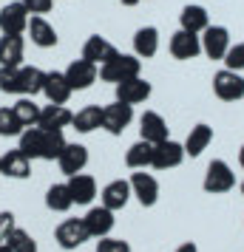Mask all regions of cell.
<instances>
[{"label": "cell", "instance_id": "28", "mask_svg": "<svg viewBox=\"0 0 244 252\" xmlns=\"http://www.w3.org/2000/svg\"><path fill=\"white\" fill-rule=\"evenodd\" d=\"M71 125H74L77 133H94L97 127H103V108L100 105H85V108H80L74 114V119H71Z\"/></svg>", "mask_w": 244, "mask_h": 252}, {"label": "cell", "instance_id": "15", "mask_svg": "<svg viewBox=\"0 0 244 252\" xmlns=\"http://www.w3.org/2000/svg\"><path fill=\"white\" fill-rule=\"evenodd\" d=\"M116 54H119V51L114 48V43H108V40L100 37V34H91L88 40H85V46H82V60L94 63L97 68L105 65V63H111Z\"/></svg>", "mask_w": 244, "mask_h": 252}, {"label": "cell", "instance_id": "22", "mask_svg": "<svg viewBox=\"0 0 244 252\" xmlns=\"http://www.w3.org/2000/svg\"><path fill=\"white\" fill-rule=\"evenodd\" d=\"M43 94H46V99L51 105H66L71 99V85L66 80V74L63 71H48L46 74V85H43Z\"/></svg>", "mask_w": 244, "mask_h": 252}, {"label": "cell", "instance_id": "25", "mask_svg": "<svg viewBox=\"0 0 244 252\" xmlns=\"http://www.w3.org/2000/svg\"><path fill=\"white\" fill-rule=\"evenodd\" d=\"M179 26H182L185 32H190V34H202V32L210 26L208 9H205V6H199V3L185 6V9H182V14H179Z\"/></svg>", "mask_w": 244, "mask_h": 252}, {"label": "cell", "instance_id": "9", "mask_svg": "<svg viewBox=\"0 0 244 252\" xmlns=\"http://www.w3.org/2000/svg\"><path fill=\"white\" fill-rule=\"evenodd\" d=\"M128 182H131V193H134V198H137L142 207H153L156 201H159V182L153 179L151 173L134 170V176H131Z\"/></svg>", "mask_w": 244, "mask_h": 252}, {"label": "cell", "instance_id": "30", "mask_svg": "<svg viewBox=\"0 0 244 252\" xmlns=\"http://www.w3.org/2000/svg\"><path fill=\"white\" fill-rule=\"evenodd\" d=\"M46 207L51 213H69L71 207H74V198H71V190L66 182H57L51 184L46 190Z\"/></svg>", "mask_w": 244, "mask_h": 252}, {"label": "cell", "instance_id": "42", "mask_svg": "<svg viewBox=\"0 0 244 252\" xmlns=\"http://www.w3.org/2000/svg\"><path fill=\"white\" fill-rule=\"evenodd\" d=\"M119 3H122V6H137L139 0H119Z\"/></svg>", "mask_w": 244, "mask_h": 252}, {"label": "cell", "instance_id": "12", "mask_svg": "<svg viewBox=\"0 0 244 252\" xmlns=\"http://www.w3.org/2000/svg\"><path fill=\"white\" fill-rule=\"evenodd\" d=\"M131 182L128 179H114V182H108L100 190V204L103 207H108V210H125L128 207V201H131Z\"/></svg>", "mask_w": 244, "mask_h": 252}, {"label": "cell", "instance_id": "37", "mask_svg": "<svg viewBox=\"0 0 244 252\" xmlns=\"http://www.w3.org/2000/svg\"><path fill=\"white\" fill-rule=\"evenodd\" d=\"M97 252H131V244L125 238H114V235H105L97 241Z\"/></svg>", "mask_w": 244, "mask_h": 252}, {"label": "cell", "instance_id": "17", "mask_svg": "<svg viewBox=\"0 0 244 252\" xmlns=\"http://www.w3.org/2000/svg\"><path fill=\"white\" fill-rule=\"evenodd\" d=\"M23 34H3L0 37V68H20L23 65Z\"/></svg>", "mask_w": 244, "mask_h": 252}, {"label": "cell", "instance_id": "27", "mask_svg": "<svg viewBox=\"0 0 244 252\" xmlns=\"http://www.w3.org/2000/svg\"><path fill=\"white\" fill-rule=\"evenodd\" d=\"M210 142H213V127L202 122V125L190 127V133H187V139H185V153L190 159H196V156H202V153L208 150Z\"/></svg>", "mask_w": 244, "mask_h": 252}, {"label": "cell", "instance_id": "20", "mask_svg": "<svg viewBox=\"0 0 244 252\" xmlns=\"http://www.w3.org/2000/svg\"><path fill=\"white\" fill-rule=\"evenodd\" d=\"M26 34L32 37V43L40 46V48L57 46V29L48 23L43 14H32V17H29V29H26Z\"/></svg>", "mask_w": 244, "mask_h": 252}, {"label": "cell", "instance_id": "21", "mask_svg": "<svg viewBox=\"0 0 244 252\" xmlns=\"http://www.w3.org/2000/svg\"><path fill=\"white\" fill-rule=\"evenodd\" d=\"M151 96V82L142 80V77H134V80H125L116 85V99L125 105H139Z\"/></svg>", "mask_w": 244, "mask_h": 252}, {"label": "cell", "instance_id": "33", "mask_svg": "<svg viewBox=\"0 0 244 252\" xmlns=\"http://www.w3.org/2000/svg\"><path fill=\"white\" fill-rule=\"evenodd\" d=\"M66 136H63V130H43V161H54L60 159V153L66 150Z\"/></svg>", "mask_w": 244, "mask_h": 252}, {"label": "cell", "instance_id": "34", "mask_svg": "<svg viewBox=\"0 0 244 252\" xmlns=\"http://www.w3.org/2000/svg\"><path fill=\"white\" fill-rule=\"evenodd\" d=\"M6 247L12 252H40L37 250V241L32 232H26L23 227H14L9 232V238H6Z\"/></svg>", "mask_w": 244, "mask_h": 252}, {"label": "cell", "instance_id": "40", "mask_svg": "<svg viewBox=\"0 0 244 252\" xmlns=\"http://www.w3.org/2000/svg\"><path fill=\"white\" fill-rule=\"evenodd\" d=\"M176 252H199V247L193 244V241H187V244H182V247H179Z\"/></svg>", "mask_w": 244, "mask_h": 252}, {"label": "cell", "instance_id": "26", "mask_svg": "<svg viewBox=\"0 0 244 252\" xmlns=\"http://www.w3.org/2000/svg\"><path fill=\"white\" fill-rule=\"evenodd\" d=\"M156 51H159V32H156V26H142L139 32L134 34V54L139 60H151V57H156Z\"/></svg>", "mask_w": 244, "mask_h": 252}, {"label": "cell", "instance_id": "1", "mask_svg": "<svg viewBox=\"0 0 244 252\" xmlns=\"http://www.w3.org/2000/svg\"><path fill=\"white\" fill-rule=\"evenodd\" d=\"M46 85V71L35 65H20V68H0V91L17 94V96H35L43 94Z\"/></svg>", "mask_w": 244, "mask_h": 252}, {"label": "cell", "instance_id": "16", "mask_svg": "<svg viewBox=\"0 0 244 252\" xmlns=\"http://www.w3.org/2000/svg\"><path fill=\"white\" fill-rule=\"evenodd\" d=\"M0 176H6V179H29L32 176V159L20 148L3 153L0 156Z\"/></svg>", "mask_w": 244, "mask_h": 252}, {"label": "cell", "instance_id": "11", "mask_svg": "<svg viewBox=\"0 0 244 252\" xmlns=\"http://www.w3.org/2000/svg\"><path fill=\"white\" fill-rule=\"evenodd\" d=\"M66 74V80H69L71 91H85V88H91L94 82H97V77H100V68L94 65V63H88V60H74L69 68L63 71Z\"/></svg>", "mask_w": 244, "mask_h": 252}, {"label": "cell", "instance_id": "36", "mask_svg": "<svg viewBox=\"0 0 244 252\" xmlns=\"http://www.w3.org/2000/svg\"><path fill=\"white\" fill-rule=\"evenodd\" d=\"M224 68L227 71H244V43H236V46L227 48V54H224Z\"/></svg>", "mask_w": 244, "mask_h": 252}, {"label": "cell", "instance_id": "10", "mask_svg": "<svg viewBox=\"0 0 244 252\" xmlns=\"http://www.w3.org/2000/svg\"><path fill=\"white\" fill-rule=\"evenodd\" d=\"M29 29V9L23 3H6L0 9V32L3 34H26Z\"/></svg>", "mask_w": 244, "mask_h": 252}, {"label": "cell", "instance_id": "35", "mask_svg": "<svg viewBox=\"0 0 244 252\" xmlns=\"http://www.w3.org/2000/svg\"><path fill=\"white\" fill-rule=\"evenodd\" d=\"M26 127L12 108H0V136H20Z\"/></svg>", "mask_w": 244, "mask_h": 252}, {"label": "cell", "instance_id": "44", "mask_svg": "<svg viewBox=\"0 0 244 252\" xmlns=\"http://www.w3.org/2000/svg\"><path fill=\"white\" fill-rule=\"evenodd\" d=\"M239 190H242V195H244V182H242V184H239Z\"/></svg>", "mask_w": 244, "mask_h": 252}, {"label": "cell", "instance_id": "43", "mask_svg": "<svg viewBox=\"0 0 244 252\" xmlns=\"http://www.w3.org/2000/svg\"><path fill=\"white\" fill-rule=\"evenodd\" d=\"M0 252H12V250H9V247H6V244H0Z\"/></svg>", "mask_w": 244, "mask_h": 252}, {"label": "cell", "instance_id": "3", "mask_svg": "<svg viewBox=\"0 0 244 252\" xmlns=\"http://www.w3.org/2000/svg\"><path fill=\"white\" fill-rule=\"evenodd\" d=\"M202 187H205V193H230L233 187H236V173L230 170V164L224 159H213L208 164V170H205V182H202Z\"/></svg>", "mask_w": 244, "mask_h": 252}, {"label": "cell", "instance_id": "41", "mask_svg": "<svg viewBox=\"0 0 244 252\" xmlns=\"http://www.w3.org/2000/svg\"><path fill=\"white\" fill-rule=\"evenodd\" d=\"M239 164H242V170H244V145H242V150H239Z\"/></svg>", "mask_w": 244, "mask_h": 252}, {"label": "cell", "instance_id": "6", "mask_svg": "<svg viewBox=\"0 0 244 252\" xmlns=\"http://www.w3.org/2000/svg\"><path fill=\"white\" fill-rule=\"evenodd\" d=\"M213 94L219 96L221 102H236L244 96V77L239 71H227L221 68L216 77H213Z\"/></svg>", "mask_w": 244, "mask_h": 252}, {"label": "cell", "instance_id": "29", "mask_svg": "<svg viewBox=\"0 0 244 252\" xmlns=\"http://www.w3.org/2000/svg\"><path fill=\"white\" fill-rule=\"evenodd\" d=\"M151 161H153V145L145 142V139L134 142L128 148V153H125V164H128L131 170H148Z\"/></svg>", "mask_w": 244, "mask_h": 252}, {"label": "cell", "instance_id": "18", "mask_svg": "<svg viewBox=\"0 0 244 252\" xmlns=\"http://www.w3.org/2000/svg\"><path fill=\"white\" fill-rule=\"evenodd\" d=\"M139 139L151 142V145H159L165 139H171L168 136V122L162 119V114L145 111V114L139 116Z\"/></svg>", "mask_w": 244, "mask_h": 252}, {"label": "cell", "instance_id": "23", "mask_svg": "<svg viewBox=\"0 0 244 252\" xmlns=\"http://www.w3.org/2000/svg\"><path fill=\"white\" fill-rule=\"evenodd\" d=\"M69 190H71V198H74V204H91L94 198H97V182H94V176L88 173H77V176H69Z\"/></svg>", "mask_w": 244, "mask_h": 252}, {"label": "cell", "instance_id": "32", "mask_svg": "<svg viewBox=\"0 0 244 252\" xmlns=\"http://www.w3.org/2000/svg\"><path fill=\"white\" fill-rule=\"evenodd\" d=\"M12 111L17 114V119L23 122V127H37V122H40V105H37L32 96H20V99L12 105Z\"/></svg>", "mask_w": 244, "mask_h": 252}, {"label": "cell", "instance_id": "5", "mask_svg": "<svg viewBox=\"0 0 244 252\" xmlns=\"http://www.w3.org/2000/svg\"><path fill=\"white\" fill-rule=\"evenodd\" d=\"M131 122H134V105H125L116 99V102L103 108V127L111 136H122Z\"/></svg>", "mask_w": 244, "mask_h": 252}, {"label": "cell", "instance_id": "13", "mask_svg": "<svg viewBox=\"0 0 244 252\" xmlns=\"http://www.w3.org/2000/svg\"><path fill=\"white\" fill-rule=\"evenodd\" d=\"M57 164H60V173H63V176H77V173H82L85 164H88V148L80 145V142H69L66 150L60 153Z\"/></svg>", "mask_w": 244, "mask_h": 252}, {"label": "cell", "instance_id": "2", "mask_svg": "<svg viewBox=\"0 0 244 252\" xmlns=\"http://www.w3.org/2000/svg\"><path fill=\"white\" fill-rule=\"evenodd\" d=\"M139 71H142V60L137 54H116L111 63L100 65V80L119 85V82H125V80L139 77Z\"/></svg>", "mask_w": 244, "mask_h": 252}, {"label": "cell", "instance_id": "8", "mask_svg": "<svg viewBox=\"0 0 244 252\" xmlns=\"http://www.w3.org/2000/svg\"><path fill=\"white\" fill-rule=\"evenodd\" d=\"M199 40H202V51H205L210 60H224L227 48L233 46L230 43V32H227L224 26H208Z\"/></svg>", "mask_w": 244, "mask_h": 252}, {"label": "cell", "instance_id": "19", "mask_svg": "<svg viewBox=\"0 0 244 252\" xmlns=\"http://www.w3.org/2000/svg\"><path fill=\"white\" fill-rule=\"evenodd\" d=\"M168 48H171V54H174L176 60H193V57L202 54V40H199V34H190L185 29H179V32L171 37Z\"/></svg>", "mask_w": 244, "mask_h": 252}, {"label": "cell", "instance_id": "39", "mask_svg": "<svg viewBox=\"0 0 244 252\" xmlns=\"http://www.w3.org/2000/svg\"><path fill=\"white\" fill-rule=\"evenodd\" d=\"M20 3L29 9V14H46L54 6V0H20Z\"/></svg>", "mask_w": 244, "mask_h": 252}, {"label": "cell", "instance_id": "4", "mask_svg": "<svg viewBox=\"0 0 244 252\" xmlns=\"http://www.w3.org/2000/svg\"><path fill=\"white\" fill-rule=\"evenodd\" d=\"M54 241L60 244V250H80L85 241H91V232L82 218H66L54 229Z\"/></svg>", "mask_w": 244, "mask_h": 252}, {"label": "cell", "instance_id": "14", "mask_svg": "<svg viewBox=\"0 0 244 252\" xmlns=\"http://www.w3.org/2000/svg\"><path fill=\"white\" fill-rule=\"evenodd\" d=\"M85 227L91 232V238H105V235H111L116 227V218H114V210H108V207H91L88 213H85Z\"/></svg>", "mask_w": 244, "mask_h": 252}, {"label": "cell", "instance_id": "38", "mask_svg": "<svg viewBox=\"0 0 244 252\" xmlns=\"http://www.w3.org/2000/svg\"><path fill=\"white\" fill-rule=\"evenodd\" d=\"M14 227H17V224H14V213L12 210H3V213H0V244H6V238H9V232H12Z\"/></svg>", "mask_w": 244, "mask_h": 252}, {"label": "cell", "instance_id": "31", "mask_svg": "<svg viewBox=\"0 0 244 252\" xmlns=\"http://www.w3.org/2000/svg\"><path fill=\"white\" fill-rule=\"evenodd\" d=\"M17 139H20L17 148L23 150L29 159H40L43 156V127H26Z\"/></svg>", "mask_w": 244, "mask_h": 252}, {"label": "cell", "instance_id": "24", "mask_svg": "<svg viewBox=\"0 0 244 252\" xmlns=\"http://www.w3.org/2000/svg\"><path fill=\"white\" fill-rule=\"evenodd\" d=\"M71 119H74V114H71L66 105L48 102L46 108H40V122H37V127H43V130H63V127L71 125Z\"/></svg>", "mask_w": 244, "mask_h": 252}, {"label": "cell", "instance_id": "7", "mask_svg": "<svg viewBox=\"0 0 244 252\" xmlns=\"http://www.w3.org/2000/svg\"><path fill=\"white\" fill-rule=\"evenodd\" d=\"M185 145H179V142H174V139H165V142H159V145H153V161L151 167L153 170H174V167H179L182 161H185Z\"/></svg>", "mask_w": 244, "mask_h": 252}]
</instances>
